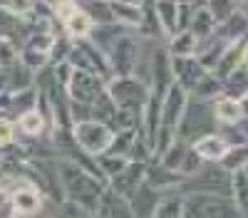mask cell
Segmentation results:
<instances>
[{"label": "cell", "mask_w": 248, "mask_h": 218, "mask_svg": "<svg viewBox=\"0 0 248 218\" xmlns=\"http://www.w3.org/2000/svg\"><path fill=\"white\" fill-rule=\"evenodd\" d=\"M47 122H50V116H45V112H40V107H32L20 114L15 124L25 136H40L47 129Z\"/></svg>", "instance_id": "cell-23"}, {"label": "cell", "mask_w": 248, "mask_h": 218, "mask_svg": "<svg viewBox=\"0 0 248 218\" xmlns=\"http://www.w3.org/2000/svg\"><path fill=\"white\" fill-rule=\"evenodd\" d=\"M62 30H65V35L72 37V40H82V37H90V35H92L94 23H92V17L87 15V10L79 5V8L65 20V23H62Z\"/></svg>", "instance_id": "cell-21"}, {"label": "cell", "mask_w": 248, "mask_h": 218, "mask_svg": "<svg viewBox=\"0 0 248 218\" xmlns=\"http://www.w3.org/2000/svg\"><path fill=\"white\" fill-rule=\"evenodd\" d=\"M67 59L77 67V70H85V72H94L102 79H109L112 74V65H109V57L107 52L102 50L92 37H82V40H72V50L67 55Z\"/></svg>", "instance_id": "cell-4"}, {"label": "cell", "mask_w": 248, "mask_h": 218, "mask_svg": "<svg viewBox=\"0 0 248 218\" xmlns=\"http://www.w3.org/2000/svg\"><path fill=\"white\" fill-rule=\"evenodd\" d=\"M216 28H218V20L214 17V13H211L209 8H206V5H201V8H196V10H194L191 23H189V30H191L199 40L211 37V35L216 32Z\"/></svg>", "instance_id": "cell-24"}, {"label": "cell", "mask_w": 248, "mask_h": 218, "mask_svg": "<svg viewBox=\"0 0 248 218\" xmlns=\"http://www.w3.org/2000/svg\"><path fill=\"white\" fill-rule=\"evenodd\" d=\"M221 92H223V82H221L214 72H209V74H206L201 82L191 89V102H201V104L214 102V99L221 97Z\"/></svg>", "instance_id": "cell-26"}, {"label": "cell", "mask_w": 248, "mask_h": 218, "mask_svg": "<svg viewBox=\"0 0 248 218\" xmlns=\"http://www.w3.org/2000/svg\"><path fill=\"white\" fill-rule=\"evenodd\" d=\"M243 65L248 67V47H246V57H243Z\"/></svg>", "instance_id": "cell-43"}, {"label": "cell", "mask_w": 248, "mask_h": 218, "mask_svg": "<svg viewBox=\"0 0 248 218\" xmlns=\"http://www.w3.org/2000/svg\"><path fill=\"white\" fill-rule=\"evenodd\" d=\"M181 3H189L191 8H201V5H206V0H181Z\"/></svg>", "instance_id": "cell-40"}, {"label": "cell", "mask_w": 248, "mask_h": 218, "mask_svg": "<svg viewBox=\"0 0 248 218\" xmlns=\"http://www.w3.org/2000/svg\"><path fill=\"white\" fill-rule=\"evenodd\" d=\"M152 218H184V196H167L156 203Z\"/></svg>", "instance_id": "cell-33"}, {"label": "cell", "mask_w": 248, "mask_h": 218, "mask_svg": "<svg viewBox=\"0 0 248 218\" xmlns=\"http://www.w3.org/2000/svg\"><path fill=\"white\" fill-rule=\"evenodd\" d=\"M57 174H60V181H62V189H65L67 201L72 206H79L87 213L97 216V208H99V201H102V193L107 189V181L92 176L87 169H82L75 159L60 161Z\"/></svg>", "instance_id": "cell-1"}, {"label": "cell", "mask_w": 248, "mask_h": 218, "mask_svg": "<svg viewBox=\"0 0 248 218\" xmlns=\"http://www.w3.org/2000/svg\"><path fill=\"white\" fill-rule=\"evenodd\" d=\"M147 164L149 161H127V166H124L119 174H114L112 178H109V189L112 191H117V193H122V196H127V198H132V193L147 181Z\"/></svg>", "instance_id": "cell-10"}, {"label": "cell", "mask_w": 248, "mask_h": 218, "mask_svg": "<svg viewBox=\"0 0 248 218\" xmlns=\"http://www.w3.org/2000/svg\"><path fill=\"white\" fill-rule=\"evenodd\" d=\"M218 166L229 174H236V171H243L248 166V142L243 144H231L229 151L223 154V159L218 161Z\"/></svg>", "instance_id": "cell-28"}, {"label": "cell", "mask_w": 248, "mask_h": 218, "mask_svg": "<svg viewBox=\"0 0 248 218\" xmlns=\"http://www.w3.org/2000/svg\"><path fill=\"white\" fill-rule=\"evenodd\" d=\"M231 198L241 211V218H248V174L246 171L231 174Z\"/></svg>", "instance_id": "cell-31"}, {"label": "cell", "mask_w": 248, "mask_h": 218, "mask_svg": "<svg viewBox=\"0 0 248 218\" xmlns=\"http://www.w3.org/2000/svg\"><path fill=\"white\" fill-rule=\"evenodd\" d=\"M15 206H13V191L0 186V218H15Z\"/></svg>", "instance_id": "cell-39"}, {"label": "cell", "mask_w": 248, "mask_h": 218, "mask_svg": "<svg viewBox=\"0 0 248 218\" xmlns=\"http://www.w3.org/2000/svg\"><path fill=\"white\" fill-rule=\"evenodd\" d=\"M20 218H32V216H20Z\"/></svg>", "instance_id": "cell-46"}, {"label": "cell", "mask_w": 248, "mask_h": 218, "mask_svg": "<svg viewBox=\"0 0 248 218\" xmlns=\"http://www.w3.org/2000/svg\"><path fill=\"white\" fill-rule=\"evenodd\" d=\"M97 218H141V216L134 211L127 196H122L107 186L105 193H102L99 208H97Z\"/></svg>", "instance_id": "cell-12"}, {"label": "cell", "mask_w": 248, "mask_h": 218, "mask_svg": "<svg viewBox=\"0 0 248 218\" xmlns=\"http://www.w3.org/2000/svg\"><path fill=\"white\" fill-rule=\"evenodd\" d=\"M246 47H248V35L241 37V40H236V43H231L229 47H226L221 62L216 65L214 74H216L218 79H223V77H229L236 67H241V65H243V57H246Z\"/></svg>", "instance_id": "cell-17"}, {"label": "cell", "mask_w": 248, "mask_h": 218, "mask_svg": "<svg viewBox=\"0 0 248 218\" xmlns=\"http://www.w3.org/2000/svg\"><path fill=\"white\" fill-rule=\"evenodd\" d=\"M28 35H30L28 20L15 15L5 5H0V37H13V40H17V43L23 45Z\"/></svg>", "instance_id": "cell-18"}, {"label": "cell", "mask_w": 248, "mask_h": 218, "mask_svg": "<svg viewBox=\"0 0 248 218\" xmlns=\"http://www.w3.org/2000/svg\"><path fill=\"white\" fill-rule=\"evenodd\" d=\"M238 3H241L243 8H248V0H238Z\"/></svg>", "instance_id": "cell-44"}, {"label": "cell", "mask_w": 248, "mask_h": 218, "mask_svg": "<svg viewBox=\"0 0 248 218\" xmlns=\"http://www.w3.org/2000/svg\"><path fill=\"white\" fill-rule=\"evenodd\" d=\"M112 139H114L112 127L99 122V119H87V122L72 124V142L79 151H85V154H92V156L107 154Z\"/></svg>", "instance_id": "cell-5"}, {"label": "cell", "mask_w": 248, "mask_h": 218, "mask_svg": "<svg viewBox=\"0 0 248 218\" xmlns=\"http://www.w3.org/2000/svg\"><path fill=\"white\" fill-rule=\"evenodd\" d=\"M35 3L37 0H3V5L8 10H13L15 15H20V17H28L35 10Z\"/></svg>", "instance_id": "cell-38"}, {"label": "cell", "mask_w": 248, "mask_h": 218, "mask_svg": "<svg viewBox=\"0 0 248 218\" xmlns=\"http://www.w3.org/2000/svg\"><path fill=\"white\" fill-rule=\"evenodd\" d=\"M216 35L223 37L226 43H236V40L246 37L248 35V13H246V8H238L231 17H226L223 23H218Z\"/></svg>", "instance_id": "cell-20"}, {"label": "cell", "mask_w": 248, "mask_h": 218, "mask_svg": "<svg viewBox=\"0 0 248 218\" xmlns=\"http://www.w3.org/2000/svg\"><path fill=\"white\" fill-rule=\"evenodd\" d=\"M171 72H174L176 82L189 89V94H191V89L201 82V79L209 74V70L201 65V59L196 55H191V57H176V55H171Z\"/></svg>", "instance_id": "cell-11"}, {"label": "cell", "mask_w": 248, "mask_h": 218, "mask_svg": "<svg viewBox=\"0 0 248 218\" xmlns=\"http://www.w3.org/2000/svg\"><path fill=\"white\" fill-rule=\"evenodd\" d=\"M211 109H214V119H216L221 127H233V124H241L243 119H246L243 107H241V99L226 97V94H221L218 99H214Z\"/></svg>", "instance_id": "cell-16"}, {"label": "cell", "mask_w": 248, "mask_h": 218, "mask_svg": "<svg viewBox=\"0 0 248 218\" xmlns=\"http://www.w3.org/2000/svg\"><path fill=\"white\" fill-rule=\"evenodd\" d=\"M206 8L214 13V17L218 20V23H223L226 17H231L241 8V3L238 0H206Z\"/></svg>", "instance_id": "cell-35"}, {"label": "cell", "mask_w": 248, "mask_h": 218, "mask_svg": "<svg viewBox=\"0 0 248 218\" xmlns=\"http://www.w3.org/2000/svg\"><path fill=\"white\" fill-rule=\"evenodd\" d=\"M137 136H139V129H137V127L114 131V139H112V144H109L107 154H114V156H124V159H129V156H132V149H134V142H137Z\"/></svg>", "instance_id": "cell-29"}, {"label": "cell", "mask_w": 248, "mask_h": 218, "mask_svg": "<svg viewBox=\"0 0 248 218\" xmlns=\"http://www.w3.org/2000/svg\"><path fill=\"white\" fill-rule=\"evenodd\" d=\"M122 3H134V5H141L144 0H122Z\"/></svg>", "instance_id": "cell-42"}, {"label": "cell", "mask_w": 248, "mask_h": 218, "mask_svg": "<svg viewBox=\"0 0 248 218\" xmlns=\"http://www.w3.org/2000/svg\"><path fill=\"white\" fill-rule=\"evenodd\" d=\"M184 218H241V211L231 196L194 191L184 196Z\"/></svg>", "instance_id": "cell-2"}, {"label": "cell", "mask_w": 248, "mask_h": 218, "mask_svg": "<svg viewBox=\"0 0 248 218\" xmlns=\"http://www.w3.org/2000/svg\"><path fill=\"white\" fill-rule=\"evenodd\" d=\"M13 206L17 216H35L43 208V191H40L32 181L20 184L13 191Z\"/></svg>", "instance_id": "cell-14"}, {"label": "cell", "mask_w": 248, "mask_h": 218, "mask_svg": "<svg viewBox=\"0 0 248 218\" xmlns=\"http://www.w3.org/2000/svg\"><path fill=\"white\" fill-rule=\"evenodd\" d=\"M75 3H79V5H85V3H87V0H75Z\"/></svg>", "instance_id": "cell-45"}, {"label": "cell", "mask_w": 248, "mask_h": 218, "mask_svg": "<svg viewBox=\"0 0 248 218\" xmlns=\"http://www.w3.org/2000/svg\"><path fill=\"white\" fill-rule=\"evenodd\" d=\"M199 45H201V40L191 32V30H181L176 32L174 37H169V52L176 55V57H191V55H199Z\"/></svg>", "instance_id": "cell-25"}, {"label": "cell", "mask_w": 248, "mask_h": 218, "mask_svg": "<svg viewBox=\"0 0 248 218\" xmlns=\"http://www.w3.org/2000/svg\"><path fill=\"white\" fill-rule=\"evenodd\" d=\"M191 107V94L184 85H179L176 79L171 82V87L164 94V104H161V127H169L179 134V127L184 124L186 112Z\"/></svg>", "instance_id": "cell-8"}, {"label": "cell", "mask_w": 248, "mask_h": 218, "mask_svg": "<svg viewBox=\"0 0 248 218\" xmlns=\"http://www.w3.org/2000/svg\"><path fill=\"white\" fill-rule=\"evenodd\" d=\"M139 37L134 35H119L114 43L109 45L107 50V57H109V65H112V74L114 77H124V74H134L137 70V59H139Z\"/></svg>", "instance_id": "cell-6"}, {"label": "cell", "mask_w": 248, "mask_h": 218, "mask_svg": "<svg viewBox=\"0 0 248 218\" xmlns=\"http://www.w3.org/2000/svg\"><path fill=\"white\" fill-rule=\"evenodd\" d=\"M241 107H243V114H246V119H248V94L241 99Z\"/></svg>", "instance_id": "cell-41"}, {"label": "cell", "mask_w": 248, "mask_h": 218, "mask_svg": "<svg viewBox=\"0 0 248 218\" xmlns=\"http://www.w3.org/2000/svg\"><path fill=\"white\" fill-rule=\"evenodd\" d=\"M156 13L167 32V40L179 32V13H181V0H156Z\"/></svg>", "instance_id": "cell-22"}, {"label": "cell", "mask_w": 248, "mask_h": 218, "mask_svg": "<svg viewBox=\"0 0 248 218\" xmlns=\"http://www.w3.org/2000/svg\"><path fill=\"white\" fill-rule=\"evenodd\" d=\"M159 161L164 164V166H169L171 171H176V174H181V176H194V174H199L201 169H203V159L196 154V149H194V144L191 142H184V139H179L176 136V142L167 149V154H164Z\"/></svg>", "instance_id": "cell-7"}, {"label": "cell", "mask_w": 248, "mask_h": 218, "mask_svg": "<svg viewBox=\"0 0 248 218\" xmlns=\"http://www.w3.org/2000/svg\"><path fill=\"white\" fill-rule=\"evenodd\" d=\"M186 181V176L171 171L169 166H164L159 159H152L147 164V184L156 191H169V189H176Z\"/></svg>", "instance_id": "cell-15"}, {"label": "cell", "mask_w": 248, "mask_h": 218, "mask_svg": "<svg viewBox=\"0 0 248 218\" xmlns=\"http://www.w3.org/2000/svg\"><path fill=\"white\" fill-rule=\"evenodd\" d=\"M191 144H194L196 154L203 159L206 164H218L223 159V154L229 151V146H231V142L223 134H214V131L211 134H199Z\"/></svg>", "instance_id": "cell-13"}, {"label": "cell", "mask_w": 248, "mask_h": 218, "mask_svg": "<svg viewBox=\"0 0 248 218\" xmlns=\"http://www.w3.org/2000/svg\"><path fill=\"white\" fill-rule=\"evenodd\" d=\"M82 8L87 10V15L92 17L94 25H112V23H117L112 0H87Z\"/></svg>", "instance_id": "cell-30"}, {"label": "cell", "mask_w": 248, "mask_h": 218, "mask_svg": "<svg viewBox=\"0 0 248 218\" xmlns=\"http://www.w3.org/2000/svg\"><path fill=\"white\" fill-rule=\"evenodd\" d=\"M105 92H107V79H102L94 72H85V70H77L75 67V74H72V79L67 82L70 99L92 107Z\"/></svg>", "instance_id": "cell-9"}, {"label": "cell", "mask_w": 248, "mask_h": 218, "mask_svg": "<svg viewBox=\"0 0 248 218\" xmlns=\"http://www.w3.org/2000/svg\"><path fill=\"white\" fill-rule=\"evenodd\" d=\"M112 8H114V15H117V23L127 25V28H139L141 25V5L112 0Z\"/></svg>", "instance_id": "cell-32"}, {"label": "cell", "mask_w": 248, "mask_h": 218, "mask_svg": "<svg viewBox=\"0 0 248 218\" xmlns=\"http://www.w3.org/2000/svg\"><path fill=\"white\" fill-rule=\"evenodd\" d=\"M20 50L23 45L13 37H0V67H13L20 62Z\"/></svg>", "instance_id": "cell-34"}, {"label": "cell", "mask_w": 248, "mask_h": 218, "mask_svg": "<svg viewBox=\"0 0 248 218\" xmlns=\"http://www.w3.org/2000/svg\"><path fill=\"white\" fill-rule=\"evenodd\" d=\"M221 82H223V92L221 94L233 97V99H243L248 94V67L246 65L236 67L229 77H223Z\"/></svg>", "instance_id": "cell-27"}, {"label": "cell", "mask_w": 248, "mask_h": 218, "mask_svg": "<svg viewBox=\"0 0 248 218\" xmlns=\"http://www.w3.org/2000/svg\"><path fill=\"white\" fill-rule=\"evenodd\" d=\"M137 30L141 32V37H147V40L167 37L164 25L159 20V13H156V0H144V3H141V25Z\"/></svg>", "instance_id": "cell-19"}, {"label": "cell", "mask_w": 248, "mask_h": 218, "mask_svg": "<svg viewBox=\"0 0 248 218\" xmlns=\"http://www.w3.org/2000/svg\"><path fill=\"white\" fill-rule=\"evenodd\" d=\"M107 92L112 94L114 104L119 109H127L134 114H141L144 104L152 94V85H147L137 74H124V77H112L107 82Z\"/></svg>", "instance_id": "cell-3"}, {"label": "cell", "mask_w": 248, "mask_h": 218, "mask_svg": "<svg viewBox=\"0 0 248 218\" xmlns=\"http://www.w3.org/2000/svg\"><path fill=\"white\" fill-rule=\"evenodd\" d=\"M97 161H99V169H102V174L107 176V181L114 176V174H119L124 166H127V161L129 159H124V156H114V154H102V156H97Z\"/></svg>", "instance_id": "cell-36"}, {"label": "cell", "mask_w": 248, "mask_h": 218, "mask_svg": "<svg viewBox=\"0 0 248 218\" xmlns=\"http://www.w3.org/2000/svg\"><path fill=\"white\" fill-rule=\"evenodd\" d=\"M15 129H17V124L8 114L0 116V146H10L15 142Z\"/></svg>", "instance_id": "cell-37"}]
</instances>
